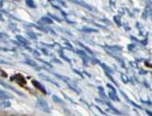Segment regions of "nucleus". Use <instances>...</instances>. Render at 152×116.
Listing matches in <instances>:
<instances>
[{
  "label": "nucleus",
  "instance_id": "39448f33",
  "mask_svg": "<svg viewBox=\"0 0 152 116\" xmlns=\"http://www.w3.org/2000/svg\"><path fill=\"white\" fill-rule=\"evenodd\" d=\"M26 63H29L31 65H33V66H37V63H36V62H31V61L29 60V59H28V60H26Z\"/></svg>",
  "mask_w": 152,
  "mask_h": 116
},
{
  "label": "nucleus",
  "instance_id": "f257e3e1",
  "mask_svg": "<svg viewBox=\"0 0 152 116\" xmlns=\"http://www.w3.org/2000/svg\"><path fill=\"white\" fill-rule=\"evenodd\" d=\"M38 106L41 108V110H44L45 112H50V110H49V105L48 103L46 102L45 100H42V99H39L38 100Z\"/></svg>",
  "mask_w": 152,
  "mask_h": 116
},
{
  "label": "nucleus",
  "instance_id": "f03ea898",
  "mask_svg": "<svg viewBox=\"0 0 152 116\" xmlns=\"http://www.w3.org/2000/svg\"><path fill=\"white\" fill-rule=\"evenodd\" d=\"M53 99L55 100V102H57V103H63V101L61 100L60 98H58L57 96H53Z\"/></svg>",
  "mask_w": 152,
  "mask_h": 116
},
{
  "label": "nucleus",
  "instance_id": "20e7f679",
  "mask_svg": "<svg viewBox=\"0 0 152 116\" xmlns=\"http://www.w3.org/2000/svg\"><path fill=\"white\" fill-rule=\"evenodd\" d=\"M1 106L2 107H10V103H6L5 101H3V102L1 103Z\"/></svg>",
  "mask_w": 152,
  "mask_h": 116
},
{
  "label": "nucleus",
  "instance_id": "7ed1b4c3",
  "mask_svg": "<svg viewBox=\"0 0 152 116\" xmlns=\"http://www.w3.org/2000/svg\"><path fill=\"white\" fill-rule=\"evenodd\" d=\"M0 97L2 99H6V98H8V95L4 94V92H2V91H0Z\"/></svg>",
  "mask_w": 152,
  "mask_h": 116
}]
</instances>
